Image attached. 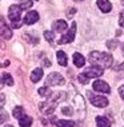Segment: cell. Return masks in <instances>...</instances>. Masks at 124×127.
Returning <instances> with one entry per match:
<instances>
[{
  "label": "cell",
  "mask_w": 124,
  "mask_h": 127,
  "mask_svg": "<svg viewBox=\"0 0 124 127\" xmlns=\"http://www.w3.org/2000/svg\"><path fill=\"white\" fill-rule=\"evenodd\" d=\"M1 80H3V83L7 84V86H13V79H12V76H11L9 74H7V72L3 74Z\"/></svg>",
  "instance_id": "obj_19"
},
{
  "label": "cell",
  "mask_w": 124,
  "mask_h": 127,
  "mask_svg": "<svg viewBox=\"0 0 124 127\" xmlns=\"http://www.w3.org/2000/svg\"><path fill=\"white\" fill-rule=\"evenodd\" d=\"M3 86H4V83H3V80L0 79V90H1V87H3Z\"/></svg>",
  "instance_id": "obj_31"
},
{
  "label": "cell",
  "mask_w": 124,
  "mask_h": 127,
  "mask_svg": "<svg viewBox=\"0 0 124 127\" xmlns=\"http://www.w3.org/2000/svg\"><path fill=\"white\" fill-rule=\"evenodd\" d=\"M96 125H98V127H111V121L105 116H98Z\"/></svg>",
  "instance_id": "obj_14"
},
{
  "label": "cell",
  "mask_w": 124,
  "mask_h": 127,
  "mask_svg": "<svg viewBox=\"0 0 124 127\" xmlns=\"http://www.w3.org/2000/svg\"><path fill=\"white\" fill-rule=\"evenodd\" d=\"M75 12H76V9H75V8H72V9H70V11L67 12V16H68V18H72Z\"/></svg>",
  "instance_id": "obj_28"
},
{
  "label": "cell",
  "mask_w": 124,
  "mask_h": 127,
  "mask_svg": "<svg viewBox=\"0 0 124 127\" xmlns=\"http://www.w3.org/2000/svg\"><path fill=\"white\" fill-rule=\"evenodd\" d=\"M67 30V23L64 22V20H56V22L53 23V31H56V32H64V31Z\"/></svg>",
  "instance_id": "obj_12"
},
{
  "label": "cell",
  "mask_w": 124,
  "mask_h": 127,
  "mask_svg": "<svg viewBox=\"0 0 124 127\" xmlns=\"http://www.w3.org/2000/svg\"><path fill=\"white\" fill-rule=\"evenodd\" d=\"M55 125H56L57 127H74L75 123L72 121H63V119H60V121L55 122Z\"/></svg>",
  "instance_id": "obj_18"
},
{
  "label": "cell",
  "mask_w": 124,
  "mask_h": 127,
  "mask_svg": "<svg viewBox=\"0 0 124 127\" xmlns=\"http://www.w3.org/2000/svg\"><path fill=\"white\" fill-rule=\"evenodd\" d=\"M37 20H39V13L36 11H29L25 15V18H24V23L31 26V24H33V23H36Z\"/></svg>",
  "instance_id": "obj_10"
},
{
  "label": "cell",
  "mask_w": 124,
  "mask_h": 127,
  "mask_svg": "<svg viewBox=\"0 0 124 127\" xmlns=\"http://www.w3.org/2000/svg\"><path fill=\"white\" fill-rule=\"evenodd\" d=\"M41 78H43V68H35V70L32 71V74H31V80H32L33 83H36V82H39Z\"/></svg>",
  "instance_id": "obj_13"
},
{
  "label": "cell",
  "mask_w": 124,
  "mask_h": 127,
  "mask_svg": "<svg viewBox=\"0 0 124 127\" xmlns=\"http://www.w3.org/2000/svg\"><path fill=\"white\" fill-rule=\"evenodd\" d=\"M39 94L44 98H50L51 95H52V91H51L48 87H41V88H39Z\"/></svg>",
  "instance_id": "obj_21"
},
{
  "label": "cell",
  "mask_w": 124,
  "mask_h": 127,
  "mask_svg": "<svg viewBox=\"0 0 124 127\" xmlns=\"http://www.w3.org/2000/svg\"><path fill=\"white\" fill-rule=\"evenodd\" d=\"M74 63H75V66H76V67H83V66H84V63H85L84 56H83L81 54H79V52H75L74 54Z\"/></svg>",
  "instance_id": "obj_16"
},
{
  "label": "cell",
  "mask_w": 124,
  "mask_h": 127,
  "mask_svg": "<svg viewBox=\"0 0 124 127\" xmlns=\"http://www.w3.org/2000/svg\"><path fill=\"white\" fill-rule=\"evenodd\" d=\"M59 98H60V95H59V96H57L56 99H53V100L41 102L40 104H39L40 111L43 112L44 115H50V114H52L53 110H55V107H56V104H57V102H59Z\"/></svg>",
  "instance_id": "obj_4"
},
{
  "label": "cell",
  "mask_w": 124,
  "mask_h": 127,
  "mask_svg": "<svg viewBox=\"0 0 124 127\" xmlns=\"http://www.w3.org/2000/svg\"><path fill=\"white\" fill-rule=\"evenodd\" d=\"M94 90L98 91V92H104V94H109L111 92V88H109L108 83L103 80H96L94 83Z\"/></svg>",
  "instance_id": "obj_9"
},
{
  "label": "cell",
  "mask_w": 124,
  "mask_h": 127,
  "mask_svg": "<svg viewBox=\"0 0 124 127\" xmlns=\"http://www.w3.org/2000/svg\"><path fill=\"white\" fill-rule=\"evenodd\" d=\"M5 127H13V126H5Z\"/></svg>",
  "instance_id": "obj_35"
},
{
  "label": "cell",
  "mask_w": 124,
  "mask_h": 127,
  "mask_svg": "<svg viewBox=\"0 0 124 127\" xmlns=\"http://www.w3.org/2000/svg\"><path fill=\"white\" fill-rule=\"evenodd\" d=\"M103 72H104L103 67H99V66H92V67L87 68V70H85L83 74L79 75V82H80V83H83V84H87L89 79L101 76Z\"/></svg>",
  "instance_id": "obj_2"
},
{
  "label": "cell",
  "mask_w": 124,
  "mask_h": 127,
  "mask_svg": "<svg viewBox=\"0 0 124 127\" xmlns=\"http://www.w3.org/2000/svg\"><path fill=\"white\" fill-rule=\"evenodd\" d=\"M96 4H98L99 9H100L101 12H104V13H108L112 9V4L109 3V0H98Z\"/></svg>",
  "instance_id": "obj_11"
},
{
  "label": "cell",
  "mask_w": 124,
  "mask_h": 127,
  "mask_svg": "<svg viewBox=\"0 0 124 127\" xmlns=\"http://www.w3.org/2000/svg\"><path fill=\"white\" fill-rule=\"evenodd\" d=\"M33 5L32 0H20V8L22 9H29Z\"/></svg>",
  "instance_id": "obj_22"
},
{
  "label": "cell",
  "mask_w": 124,
  "mask_h": 127,
  "mask_svg": "<svg viewBox=\"0 0 124 127\" xmlns=\"http://www.w3.org/2000/svg\"><path fill=\"white\" fill-rule=\"evenodd\" d=\"M7 121H8V115H7L5 112H0V125L7 122Z\"/></svg>",
  "instance_id": "obj_25"
},
{
  "label": "cell",
  "mask_w": 124,
  "mask_h": 127,
  "mask_svg": "<svg viewBox=\"0 0 124 127\" xmlns=\"http://www.w3.org/2000/svg\"><path fill=\"white\" fill-rule=\"evenodd\" d=\"M19 125L22 127H29L32 125V118H31V116H27V115H23L22 118L19 119Z\"/></svg>",
  "instance_id": "obj_17"
},
{
  "label": "cell",
  "mask_w": 124,
  "mask_h": 127,
  "mask_svg": "<svg viewBox=\"0 0 124 127\" xmlns=\"http://www.w3.org/2000/svg\"><path fill=\"white\" fill-rule=\"evenodd\" d=\"M119 24L120 27H124V11L120 13V18H119Z\"/></svg>",
  "instance_id": "obj_26"
},
{
  "label": "cell",
  "mask_w": 124,
  "mask_h": 127,
  "mask_svg": "<svg viewBox=\"0 0 124 127\" xmlns=\"http://www.w3.org/2000/svg\"><path fill=\"white\" fill-rule=\"evenodd\" d=\"M89 102L95 106V107H107L108 106V99L104 98V96H100V95H92L89 92Z\"/></svg>",
  "instance_id": "obj_5"
},
{
  "label": "cell",
  "mask_w": 124,
  "mask_h": 127,
  "mask_svg": "<svg viewBox=\"0 0 124 127\" xmlns=\"http://www.w3.org/2000/svg\"><path fill=\"white\" fill-rule=\"evenodd\" d=\"M56 56H57V62H59L60 66L65 67L68 64V59H67V55H65L64 51H57L56 52Z\"/></svg>",
  "instance_id": "obj_15"
},
{
  "label": "cell",
  "mask_w": 124,
  "mask_h": 127,
  "mask_svg": "<svg viewBox=\"0 0 124 127\" xmlns=\"http://www.w3.org/2000/svg\"><path fill=\"white\" fill-rule=\"evenodd\" d=\"M115 70L116 71H122V70H124V63H122L120 66H118V67H115Z\"/></svg>",
  "instance_id": "obj_30"
},
{
  "label": "cell",
  "mask_w": 124,
  "mask_h": 127,
  "mask_svg": "<svg viewBox=\"0 0 124 127\" xmlns=\"http://www.w3.org/2000/svg\"><path fill=\"white\" fill-rule=\"evenodd\" d=\"M75 35H76V23H72V26H71V28L68 30V32L59 39V44L71 43L72 40L75 39Z\"/></svg>",
  "instance_id": "obj_6"
},
{
  "label": "cell",
  "mask_w": 124,
  "mask_h": 127,
  "mask_svg": "<svg viewBox=\"0 0 124 127\" xmlns=\"http://www.w3.org/2000/svg\"><path fill=\"white\" fill-rule=\"evenodd\" d=\"M118 44H119L118 40H109V42H107V47H108L109 50H115Z\"/></svg>",
  "instance_id": "obj_23"
},
{
  "label": "cell",
  "mask_w": 124,
  "mask_h": 127,
  "mask_svg": "<svg viewBox=\"0 0 124 127\" xmlns=\"http://www.w3.org/2000/svg\"><path fill=\"white\" fill-rule=\"evenodd\" d=\"M44 37H46V40H48V42H53V32L46 31V32H44Z\"/></svg>",
  "instance_id": "obj_24"
},
{
  "label": "cell",
  "mask_w": 124,
  "mask_h": 127,
  "mask_svg": "<svg viewBox=\"0 0 124 127\" xmlns=\"http://www.w3.org/2000/svg\"><path fill=\"white\" fill-rule=\"evenodd\" d=\"M12 114H13V116H15L16 119H20L23 115H25V112H24V108L19 106V107H15V108H13V112H12Z\"/></svg>",
  "instance_id": "obj_20"
},
{
  "label": "cell",
  "mask_w": 124,
  "mask_h": 127,
  "mask_svg": "<svg viewBox=\"0 0 124 127\" xmlns=\"http://www.w3.org/2000/svg\"><path fill=\"white\" fill-rule=\"evenodd\" d=\"M88 60L91 62L92 64L95 66H100V67H111L112 66V62H113V58L111 54H107V52H99V51H94V52L89 54V58Z\"/></svg>",
  "instance_id": "obj_1"
},
{
  "label": "cell",
  "mask_w": 124,
  "mask_h": 127,
  "mask_svg": "<svg viewBox=\"0 0 124 127\" xmlns=\"http://www.w3.org/2000/svg\"><path fill=\"white\" fill-rule=\"evenodd\" d=\"M0 36H3L4 39H11L12 37V31L7 26L3 16H0Z\"/></svg>",
  "instance_id": "obj_8"
},
{
  "label": "cell",
  "mask_w": 124,
  "mask_h": 127,
  "mask_svg": "<svg viewBox=\"0 0 124 127\" xmlns=\"http://www.w3.org/2000/svg\"><path fill=\"white\" fill-rule=\"evenodd\" d=\"M4 104H5V96L3 94H0V108H1Z\"/></svg>",
  "instance_id": "obj_27"
},
{
  "label": "cell",
  "mask_w": 124,
  "mask_h": 127,
  "mask_svg": "<svg viewBox=\"0 0 124 127\" xmlns=\"http://www.w3.org/2000/svg\"><path fill=\"white\" fill-rule=\"evenodd\" d=\"M122 47H123V55H124V43H123V46H122Z\"/></svg>",
  "instance_id": "obj_32"
},
{
  "label": "cell",
  "mask_w": 124,
  "mask_h": 127,
  "mask_svg": "<svg viewBox=\"0 0 124 127\" xmlns=\"http://www.w3.org/2000/svg\"><path fill=\"white\" fill-rule=\"evenodd\" d=\"M122 3H123V5H124V0H122Z\"/></svg>",
  "instance_id": "obj_34"
},
{
  "label": "cell",
  "mask_w": 124,
  "mask_h": 127,
  "mask_svg": "<svg viewBox=\"0 0 124 127\" xmlns=\"http://www.w3.org/2000/svg\"><path fill=\"white\" fill-rule=\"evenodd\" d=\"M75 1H83V0H75Z\"/></svg>",
  "instance_id": "obj_33"
},
{
  "label": "cell",
  "mask_w": 124,
  "mask_h": 127,
  "mask_svg": "<svg viewBox=\"0 0 124 127\" xmlns=\"http://www.w3.org/2000/svg\"><path fill=\"white\" fill-rule=\"evenodd\" d=\"M119 94H120V96H122V99H124V86H122V87L119 88Z\"/></svg>",
  "instance_id": "obj_29"
},
{
  "label": "cell",
  "mask_w": 124,
  "mask_h": 127,
  "mask_svg": "<svg viewBox=\"0 0 124 127\" xmlns=\"http://www.w3.org/2000/svg\"><path fill=\"white\" fill-rule=\"evenodd\" d=\"M123 118H124V112H123Z\"/></svg>",
  "instance_id": "obj_36"
},
{
  "label": "cell",
  "mask_w": 124,
  "mask_h": 127,
  "mask_svg": "<svg viewBox=\"0 0 124 127\" xmlns=\"http://www.w3.org/2000/svg\"><path fill=\"white\" fill-rule=\"evenodd\" d=\"M8 18L11 20L12 28H20L22 27V22H20V19H22V8H20V5L13 4L9 7Z\"/></svg>",
  "instance_id": "obj_3"
},
{
  "label": "cell",
  "mask_w": 124,
  "mask_h": 127,
  "mask_svg": "<svg viewBox=\"0 0 124 127\" xmlns=\"http://www.w3.org/2000/svg\"><path fill=\"white\" fill-rule=\"evenodd\" d=\"M64 83V78L59 72H51L47 78V84L48 86H60Z\"/></svg>",
  "instance_id": "obj_7"
}]
</instances>
